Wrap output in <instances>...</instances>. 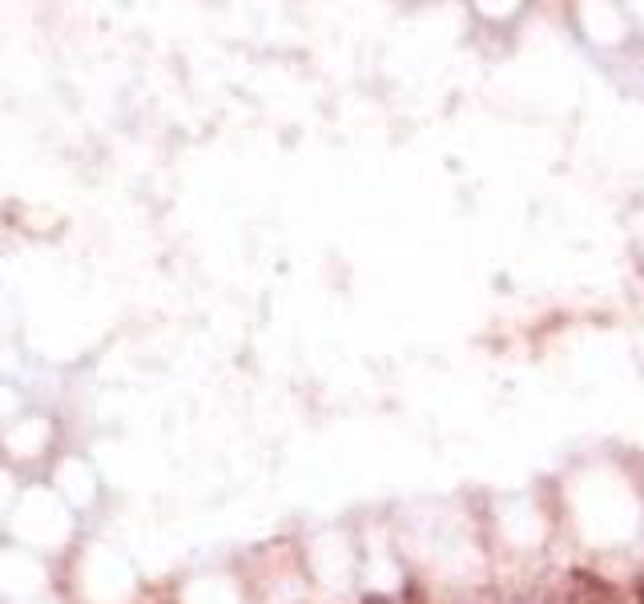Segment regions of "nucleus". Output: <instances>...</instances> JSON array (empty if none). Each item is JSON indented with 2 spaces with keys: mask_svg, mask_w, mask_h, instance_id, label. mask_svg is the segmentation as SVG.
Listing matches in <instances>:
<instances>
[{
  "mask_svg": "<svg viewBox=\"0 0 644 604\" xmlns=\"http://www.w3.org/2000/svg\"><path fill=\"white\" fill-rule=\"evenodd\" d=\"M568 604H621V596H616L612 584L600 581V576L577 572V576H572V589H568Z\"/></svg>",
  "mask_w": 644,
  "mask_h": 604,
  "instance_id": "nucleus-1",
  "label": "nucleus"
},
{
  "mask_svg": "<svg viewBox=\"0 0 644 604\" xmlns=\"http://www.w3.org/2000/svg\"><path fill=\"white\" fill-rule=\"evenodd\" d=\"M363 604H391L387 596H363Z\"/></svg>",
  "mask_w": 644,
  "mask_h": 604,
  "instance_id": "nucleus-2",
  "label": "nucleus"
},
{
  "mask_svg": "<svg viewBox=\"0 0 644 604\" xmlns=\"http://www.w3.org/2000/svg\"><path fill=\"white\" fill-rule=\"evenodd\" d=\"M407 604H423V601H419V593H415V589H412V593H407Z\"/></svg>",
  "mask_w": 644,
  "mask_h": 604,
  "instance_id": "nucleus-3",
  "label": "nucleus"
},
{
  "mask_svg": "<svg viewBox=\"0 0 644 604\" xmlns=\"http://www.w3.org/2000/svg\"><path fill=\"white\" fill-rule=\"evenodd\" d=\"M636 596H641V604H644V581H641V584H636Z\"/></svg>",
  "mask_w": 644,
  "mask_h": 604,
  "instance_id": "nucleus-4",
  "label": "nucleus"
}]
</instances>
